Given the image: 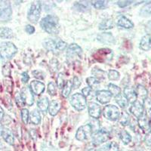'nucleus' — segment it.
<instances>
[{
	"label": "nucleus",
	"mask_w": 151,
	"mask_h": 151,
	"mask_svg": "<svg viewBox=\"0 0 151 151\" xmlns=\"http://www.w3.org/2000/svg\"><path fill=\"white\" fill-rule=\"evenodd\" d=\"M144 108L145 110V114L150 119H151V99L149 98H147L143 102Z\"/></svg>",
	"instance_id": "33"
},
{
	"label": "nucleus",
	"mask_w": 151,
	"mask_h": 151,
	"mask_svg": "<svg viewBox=\"0 0 151 151\" xmlns=\"http://www.w3.org/2000/svg\"><path fill=\"white\" fill-rule=\"evenodd\" d=\"M92 74H94L95 76L94 77L97 79H104L105 76H106V73L104 70H101V69L94 68L92 70Z\"/></svg>",
	"instance_id": "39"
},
{
	"label": "nucleus",
	"mask_w": 151,
	"mask_h": 151,
	"mask_svg": "<svg viewBox=\"0 0 151 151\" xmlns=\"http://www.w3.org/2000/svg\"><path fill=\"white\" fill-rule=\"evenodd\" d=\"M45 84L40 81L33 80L30 83V89L33 94L36 95H40L45 91Z\"/></svg>",
	"instance_id": "15"
},
{
	"label": "nucleus",
	"mask_w": 151,
	"mask_h": 151,
	"mask_svg": "<svg viewBox=\"0 0 151 151\" xmlns=\"http://www.w3.org/2000/svg\"><path fill=\"white\" fill-rule=\"evenodd\" d=\"M117 25L120 27L125 28V29H132L134 27V24L131 20H129L128 17H126L125 16H120V17L118 18V21H117Z\"/></svg>",
	"instance_id": "19"
},
{
	"label": "nucleus",
	"mask_w": 151,
	"mask_h": 151,
	"mask_svg": "<svg viewBox=\"0 0 151 151\" xmlns=\"http://www.w3.org/2000/svg\"><path fill=\"white\" fill-rule=\"evenodd\" d=\"M88 114L93 119H99L101 115V107L99 104L94 102H90L88 105Z\"/></svg>",
	"instance_id": "13"
},
{
	"label": "nucleus",
	"mask_w": 151,
	"mask_h": 151,
	"mask_svg": "<svg viewBox=\"0 0 151 151\" xmlns=\"http://www.w3.org/2000/svg\"><path fill=\"white\" fill-rule=\"evenodd\" d=\"M3 129H4L3 125H2V123L0 122V135L2 134V131H3Z\"/></svg>",
	"instance_id": "51"
},
{
	"label": "nucleus",
	"mask_w": 151,
	"mask_h": 151,
	"mask_svg": "<svg viewBox=\"0 0 151 151\" xmlns=\"http://www.w3.org/2000/svg\"><path fill=\"white\" fill-rule=\"evenodd\" d=\"M93 134V128L91 124H86L78 129L76 138L79 141H84L87 140Z\"/></svg>",
	"instance_id": "10"
},
{
	"label": "nucleus",
	"mask_w": 151,
	"mask_h": 151,
	"mask_svg": "<svg viewBox=\"0 0 151 151\" xmlns=\"http://www.w3.org/2000/svg\"><path fill=\"white\" fill-rule=\"evenodd\" d=\"M67 44L63 40L60 39H47L43 42V46L49 52H52V53L58 55L60 53L67 48Z\"/></svg>",
	"instance_id": "2"
},
{
	"label": "nucleus",
	"mask_w": 151,
	"mask_h": 151,
	"mask_svg": "<svg viewBox=\"0 0 151 151\" xmlns=\"http://www.w3.org/2000/svg\"><path fill=\"white\" fill-rule=\"evenodd\" d=\"M98 151H119V146L117 143L114 141L106 143L101 149L98 150Z\"/></svg>",
	"instance_id": "24"
},
{
	"label": "nucleus",
	"mask_w": 151,
	"mask_h": 151,
	"mask_svg": "<svg viewBox=\"0 0 151 151\" xmlns=\"http://www.w3.org/2000/svg\"><path fill=\"white\" fill-rule=\"evenodd\" d=\"M150 132H151V119H150Z\"/></svg>",
	"instance_id": "52"
},
{
	"label": "nucleus",
	"mask_w": 151,
	"mask_h": 151,
	"mask_svg": "<svg viewBox=\"0 0 151 151\" xmlns=\"http://www.w3.org/2000/svg\"><path fill=\"white\" fill-rule=\"evenodd\" d=\"M107 75H108V78L110 80H118L119 79V76H120L119 73L115 70H110Z\"/></svg>",
	"instance_id": "41"
},
{
	"label": "nucleus",
	"mask_w": 151,
	"mask_h": 151,
	"mask_svg": "<svg viewBox=\"0 0 151 151\" xmlns=\"http://www.w3.org/2000/svg\"><path fill=\"white\" fill-rule=\"evenodd\" d=\"M14 33L12 29L9 27H0V37L2 39H12Z\"/></svg>",
	"instance_id": "27"
},
{
	"label": "nucleus",
	"mask_w": 151,
	"mask_h": 151,
	"mask_svg": "<svg viewBox=\"0 0 151 151\" xmlns=\"http://www.w3.org/2000/svg\"><path fill=\"white\" fill-rule=\"evenodd\" d=\"M73 88V82L70 80L67 81L64 84V87L62 88V96L64 98H68Z\"/></svg>",
	"instance_id": "26"
},
{
	"label": "nucleus",
	"mask_w": 151,
	"mask_h": 151,
	"mask_svg": "<svg viewBox=\"0 0 151 151\" xmlns=\"http://www.w3.org/2000/svg\"><path fill=\"white\" fill-rule=\"evenodd\" d=\"M119 137L124 144H129L132 141V136L126 130H122L119 132Z\"/></svg>",
	"instance_id": "32"
},
{
	"label": "nucleus",
	"mask_w": 151,
	"mask_h": 151,
	"mask_svg": "<svg viewBox=\"0 0 151 151\" xmlns=\"http://www.w3.org/2000/svg\"><path fill=\"white\" fill-rule=\"evenodd\" d=\"M91 91H92V89H91L89 87H86V88H84L83 90H82V93H83V95L85 97V98H88V97L89 96L90 94H91Z\"/></svg>",
	"instance_id": "46"
},
{
	"label": "nucleus",
	"mask_w": 151,
	"mask_h": 151,
	"mask_svg": "<svg viewBox=\"0 0 151 151\" xmlns=\"http://www.w3.org/2000/svg\"><path fill=\"white\" fill-rule=\"evenodd\" d=\"M65 84V78H64V73H59L57 78V85L59 88H62Z\"/></svg>",
	"instance_id": "42"
},
{
	"label": "nucleus",
	"mask_w": 151,
	"mask_h": 151,
	"mask_svg": "<svg viewBox=\"0 0 151 151\" xmlns=\"http://www.w3.org/2000/svg\"><path fill=\"white\" fill-rule=\"evenodd\" d=\"M2 143H1V141H0V148L2 147Z\"/></svg>",
	"instance_id": "53"
},
{
	"label": "nucleus",
	"mask_w": 151,
	"mask_h": 151,
	"mask_svg": "<svg viewBox=\"0 0 151 151\" xmlns=\"http://www.w3.org/2000/svg\"><path fill=\"white\" fill-rule=\"evenodd\" d=\"M83 57V49L77 44L73 43L69 45L67 51V59L69 63H74Z\"/></svg>",
	"instance_id": "4"
},
{
	"label": "nucleus",
	"mask_w": 151,
	"mask_h": 151,
	"mask_svg": "<svg viewBox=\"0 0 151 151\" xmlns=\"http://www.w3.org/2000/svg\"><path fill=\"white\" fill-rule=\"evenodd\" d=\"M112 98V94L109 91L106 90H100L96 92V99L98 102L102 104H105L110 101Z\"/></svg>",
	"instance_id": "14"
},
{
	"label": "nucleus",
	"mask_w": 151,
	"mask_h": 151,
	"mask_svg": "<svg viewBox=\"0 0 151 151\" xmlns=\"http://www.w3.org/2000/svg\"><path fill=\"white\" fill-rule=\"evenodd\" d=\"M116 99V102L119 104V106L122 107V108H125L126 106H128L129 104V101H128V100L126 99L125 96H124V94H119V95L115 97Z\"/></svg>",
	"instance_id": "31"
},
{
	"label": "nucleus",
	"mask_w": 151,
	"mask_h": 151,
	"mask_svg": "<svg viewBox=\"0 0 151 151\" xmlns=\"http://www.w3.org/2000/svg\"><path fill=\"white\" fill-rule=\"evenodd\" d=\"M92 2V5L96 9H106L107 5H108V2L107 1H94Z\"/></svg>",
	"instance_id": "37"
},
{
	"label": "nucleus",
	"mask_w": 151,
	"mask_h": 151,
	"mask_svg": "<svg viewBox=\"0 0 151 151\" xmlns=\"http://www.w3.org/2000/svg\"><path fill=\"white\" fill-rule=\"evenodd\" d=\"M40 26L43 30L49 34H58L59 32V19L52 14L43 17L40 21Z\"/></svg>",
	"instance_id": "1"
},
{
	"label": "nucleus",
	"mask_w": 151,
	"mask_h": 151,
	"mask_svg": "<svg viewBox=\"0 0 151 151\" xmlns=\"http://www.w3.org/2000/svg\"><path fill=\"white\" fill-rule=\"evenodd\" d=\"M140 15L142 17H148L151 15V2L146 4L141 8L140 11Z\"/></svg>",
	"instance_id": "34"
},
{
	"label": "nucleus",
	"mask_w": 151,
	"mask_h": 151,
	"mask_svg": "<svg viewBox=\"0 0 151 151\" xmlns=\"http://www.w3.org/2000/svg\"><path fill=\"white\" fill-rule=\"evenodd\" d=\"M131 113L132 115L135 116L136 118H140L141 116L144 114V105H143V102L140 101H136L134 103H133L131 106L130 109Z\"/></svg>",
	"instance_id": "12"
},
{
	"label": "nucleus",
	"mask_w": 151,
	"mask_h": 151,
	"mask_svg": "<svg viewBox=\"0 0 151 151\" xmlns=\"http://www.w3.org/2000/svg\"><path fill=\"white\" fill-rule=\"evenodd\" d=\"M137 124L140 129L144 132L146 133L150 132V120L145 113H144V114L140 118L137 119Z\"/></svg>",
	"instance_id": "17"
},
{
	"label": "nucleus",
	"mask_w": 151,
	"mask_h": 151,
	"mask_svg": "<svg viewBox=\"0 0 151 151\" xmlns=\"http://www.w3.org/2000/svg\"><path fill=\"white\" fill-rule=\"evenodd\" d=\"M21 119L25 125L28 124L29 119V113L27 109H22L21 110Z\"/></svg>",
	"instance_id": "40"
},
{
	"label": "nucleus",
	"mask_w": 151,
	"mask_h": 151,
	"mask_svg": "<svg viewBox=\"0 0 151 151\" xmlns=\"http://www.w3.org/2000/svg\"><path fill=\"white\" fill-rule=\"evenodd\" d=\"M130 116H129V113H126V112H123L121 116L119 117V123L123 126H126L130 122Z\"/></svg>",
	"instance_id": "36"
},
{
	"label": "nucleus",
	"mask_w": 151,
	"mask_h": 151,
	"mask_svg": "<svg viewBox=\"0 0 151 151\" xmlns=\"http://www.w3.org/2000/svg\"><path fill=\"white\" fill-rule=\"evenodd\" d=\"M48 92L50 95H52V96H54L57 93V88L56 86L54 83L52 82H50L48 84Z\"/></svg>",
	"instance_id": "43"
},
{
	"label": "nucleus",
	"mask_w": 151,
	"mask_h": 151,
	"mask_svg": "<svg viewBox=\"0 0 151 151\" xmlns=\"http://www.w3.org/2000/svg\"><path fill=\"white\" fill-rule=\"evenodd\" d=\"M86 83L88 85L91 89H96L99 87L100 84H101V82H100L99 79L95 77H93V76H90V77L87 78Z\"/></svg>",
	"instance_id": "30"
},
{
	"label": "nucleus",
	"mask_w": 151,
	"mask_h": 151,
	"mask_svg": "<svg viewBox=\"0 0 151 151\" xmlns=\"http://www.w3.org/2000/svg\"><path fill=\"white\" fill-rule=\"evenodd\" d=\"M81 85V81L78 76H74L73 82V88H78Z\"/></svg>",
	"instance_id": "45"
},
{
	"label": "nucleus",
	"mask_w": 151,
	"mask_h": 151,
	"mask_svg": "<svg viewBox=\"0 0 151 151\" xmlns=\"http://www.w3.org/2000/svg\"><path fill=\"white\" fill-rule=\"evenodd\" d=\"M136 94H137V97L138 98L142 101L144 102V101L147 98V95H148V91L143 86L141 85H138L136 88Z\"/></svg>",
	"instance_id": "25"
},
{
	"label": "nucleus",
	"mask_w": 151,
	"mask_h": 151,
	"mask_svg": "<svg viewBox=\"0 0 151 151\" xmlns=\"http://www.w3.org/2000/svg\"><path fill=\"white\" fill-rule=\"evenodd\" d=\"M132 3H133V1H118L117 2V5L120 8L127 7Z\"/></svg>",
	"instance_id": "44"
},
{
	"label": "nucleus",
	"mask_w": 151,
	"mask_h": 151,
	"mask_svg": "<svg viewBox=\"0 0 151 151\" xmlns=\"http://www.w3.org/2000/svg\"><path fill=\"white\" fill-rule=\"evenodd\" d=\"M29 119H30L31 122L34 125L40 124L41 122V115H40V112L37 110H33L29 115Z\"/></svg>",
	"instance_id": "29"
},
{
	"label": "nucleus",
	"mask_w": 151,
	"mask_h": 151,
	"mask_svg": "<svg viewBox=\"0 0 151 151\" xmlns=\"http://www.w3.org/2000/svg\"><path fill=\"white\" fill-rule=\"evenodd\" d=\"M41 14V2L35 1L32 2L27 14V18L31 23L36 24L39 21Z\"/></svg>",
	"instance_id": "5"
},
{
	"label": "nucleus",
	"mask_w": 151,
	"mask_h": 151,
	"mask_svg": "<svg viewBox=\"0 0 151 151\" xmlns=\"http://www.w3.org/2000/svg\"><path fill=\"white\" fill-rule=\"evenodd\" d=\"M86 2H76L74 6L76 8L77 11H79V12H86L88 11V9H89V7L88 4L85 3Z\"/></svg>",
	"instance_id": "38"
},
{
	"label": "nucleus",
	"mask_w": 151,
	"mask_h": 151,
	"mask_svg": "<svg viewBox=\"0 0 151 151\" xmlns=\"http://www.w3.org/2000/svg\"><path fill=\"white\" fill-rule=\"evenodd\" d=\"M12 15V10L9 1H0V20L9 21Z\"/></svg>",
	"instance_id": "9"
},
{
	"label": "nucleus",
	"mask_w": 151,
	"mask_h": 151,
	"mask_svg": "<svg viewBox=\"0 0 151 151\" xmlns=\"http://www.w3.org/2000/svg\"><path fill=\"white\" fill-rule=\"evenodd\" d=\"M3 139L5 140V142H7L8 144L10 145H13L14 142V137L12 131H10L8 129H4L2 132V134Z\"/></svg>",
	"instance_id": "22"
},
{
	"label": "nucleus",
	"mask_w": 151,
	"mask_h": 151,
	"mask_svg": "<svg viewBox=\"0 0 151 151\" xmlns=\"http://www.w3.org/2000/svg\"><path fill=\"white\" fill-rule=\"evenodd\" d=\"M104 116L110 121H116L120 117L121 113L119 109L114 105H107L104 109Z\"/></svg>",
	"instance_id": "8"
},
{
	"label": "nucleus",
	"mask_w": 151,
	"mask_h": 151,
	"mask_svg": "<svg viewBox=\"0 0 151 151\" xmlns=\"http://www.w3.org/2000/svg\"><path fill=\"white\" fill-rule=\"evenodd\" d=\"M98 28L101 30H106L113 28V21L112 19H105L99 24Z\"/></svg>",
	"instance_id": "28"
},
{
	"label": "nucleus",
	"mask_w": 151,
	"mask_h": 151,
	"mask_svg": "<svg viewBox=\"0 0 151 151\" xmlns=\"http://www.w3.org/2000/svg\"><path fill=\"white\" fill-rule=\"evenodd\" d=\"M124 96L128 100L129 103H131L132 104L134 103L137 99L135 89L132 87H129V86L124 88Z\"/></svg>",
	"instance_id": "16"
},
{
	"label": "nucleus",
	"mask_w": 151,
	"mask_h": 151,
	"mask_svg": "<svg viewBox=\"0 0 151 151\" xmlns=\"http://www.w3.org/2000/svg\"><path fill=\"white\" fill-rule=\"evenodd\" d=\"M139 47L141 50L144 52H148L151 49V36L150 34H147L141 38L140 41Z\"/></svg>",
	"instance_id": "18"
},
{
	"label": "nucleus",
	"mask_w": 151,
	"mask_h": 151,
	"mask_svg": "<svg viewBox=\"0 0 151 151\" xmlns=\"http://www.w3.org/2000/svg\"><path fill=\"white\" fill-rule=\"evenodd\" d=\"M98 41L104 44H114L115 40L110 33H103L98 36Z\"/></svg>",
	"instance_id": "20"
},
{
	"label": "nucleus",
	"mask_w": 151,
	"mask_h": 151,
	"mask_svg": "<svg viewBox=\"0 0 151 151\" xmlns=\"http://www.w3.org/2000/svg\"><path fill=\"white\" fill-rule=\"evenodd\" d=\"M110 134L107 130L104 129H101L97 130L91 134L92 144L94 145H99L101 144L106 142L110 138Z\"/></svg>",
	"instance_id": "7"
},
{
	"label": "nucleus",
	"mask_w": 151,
	"mask_h": 151,
	"mask_svg": "<svg viewBox=\"0 0 151 151\" xmlns=\"http://www.w3.org/2000/svg\"><path fill=\"white\" fill-rule=\"evenodd\" d=\"M21 100L24 104H27L28 106H32L34 104V94L33 91H31L30 88L24 87L21 90L20 94Z\"/></svg>",
	"instance_id": "11"
},
{
	"label": "nucleus",
	"mask_w": 151,
	"mask_h": 151,
	"mask_svg": "<svg viewBox=\"0 0 151 151\" xmlns=\"http://www.w3.org/2000/svg\"><path fill=\"white\" fill-rule=\"evenodd\" d=\"M29 75H28V73L27 72H24L22 73V81L23 83H27L28 82V80H29Z\"/></svg>",
	"instance_id": "49"
},
{
	"label": "nucleus",
	"mask_w": 151,
	"mask_h": 151,
	"mask_svg": "<svg viewBox=\"0 0 151 151\" xmlns=\"http://www.w3.org/2000/svg\"><path fill=\"white\" fill-rule=\"evenodd\" d=\"M33 74L34 75L35 77L37 78V79H44V74H43L42 72H40V71H39V74H36L33 72Z\"/></svg>",
	"instance_id": "50"
},
{
	"label": "nucleus",
	"mask_w": 151,
	"mask_h": 151,
	"mask_svg": "<svg viewBox=\"0 0 151 151\" xmlns=\"http://www.w3.org/2000/svg\"><path fill=\"white\" fill-rule=\"evenodd\" d=\"M37 106L40 111L43 112V113L47 112V110H48V106H49V101H48V98L42 97V98H40L37 101Z\"/></svg>",
	"instance_id": "23"
},
{
	"label": "nucleus",
	"mask_w": 151,
	"mask_h": 151,
	"mask_svg": "<svg viewBox=\"0 0 151 151\" xmlns=\"http://www.w3.org/2000/svg\"><path fill=\"white\" fill-rule=\"evenodd\" d=\"M144 142L147 145L148 147H151V132L147 133L145 138H144Z\"/></svg>",
	"instance_id": "47"
},
{
	"label": "nucleus",
	"mask_w": 151,
	"mask_h": 151,
	"mask_svg": "<svg viewBox=\"0 0 151 151\" xmlns=\"http://www.w3.org/2000/svg\"><path fill=\"white\" fill-rule=\"evenodd\" d=\"M25 29H26L27 33H29V34H33V33H34L35 32L34 27H33L32 25H29V24L27 25Z\"/></svg>",
	"instance_id": "48"
},
{
	"label": "nucleus",
	"mask_w": 151,
	"mask_h": 151,
	"mask_svg": "<svg viewBox=\"0 0 151 151\" xmlns=\"http://www.w3.org/2000/svg\"><path fill=\"white\" fill-rule=\"evenodd\" d=\"M108 91H110V94H112V96H117L119 94H121V89L119 86H116V85L113 84V83H110L108 85Z\"/></svg>",
	"instance_id": "35"
},
{
	"label": "nucleus",
	"mask_w": 151,
	"mask_h": 151,
	"mask_svg": "<svg viewBox=\"0 0 151 151\" xmlns=\"http://www.w3.org/2000/svg\"><path fill=\"white\" fill-rule=\"evenodd\" d=\"M60 109V104L58 101L53 100L52 102L49 104V106H48V112H49L50 115L52 116H55L58 114Z\"/></svg>",
	"instance_id": "21"
},
{
	"label": "nucleus",
	"mask_w": 151,
	"mask_h": 151,
	"mask_svg": "<svg viewBox=\"0 0 151 151\" xmlns=\"http://www.w3.org/2000/svg\"><path fill=\"white\" fill-rule=\"evenodd\" d=\"M17 52V48L11 42H3L0 43V57L2 59H10L14 57Z\"/></svg>",
	"instance_id": "3"
},
{
	"label": "nucleus",
	"mask_w": 151,
	"mask_h": 151,
	"mask_svg": "<svg viewBox=\"0 0 151 151\" xmlns=\"http://www.w3.org/2000/svg\"><path fill=\"white\" fill-rule=\"evenodd\" d=\"M70 101L73 107L78 111H82V110H85V108L86 107V104H87L86 98L80 93L73 94Z\"/></svg>",
	"instance_id": "6"
}]
</instances>
